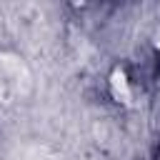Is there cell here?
Listing matches in <instances>:
<instances>
[{
	"mask_svg": "<svg viewBox=\"0 0 160 160\" xmlns=\"http://www.w3.org/2000/svg\"><path fill=\"white\" fill-rule=\"evenodd\" d=\"M110 95L120 105H130L132 102V88H130V80H128L125 70H112V75H110Z\"/></svg>",
	"mask_w": 160,
	"mask_h": 160,
	"instance_id": "6da1fadb",
	"label": "cell"
},
{
	"mask_svg": "<svg viewBox=\"0 0 160 160\" xmlns=\"http://www.w3.org/2000/svg\"><path fill=\"white\" fill-rule=\"evenodd\" d=\"M155 45H158V48H160V30H158V32H155Z\"/></svg>",
	"mask_w": 160,
	"mask_h": 160,
	"instance_id": "7a4b0ae2",
	"label": "cell"
}]
</instances>
